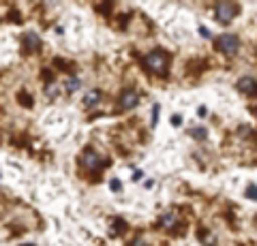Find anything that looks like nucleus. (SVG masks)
I'll return each instance as SVG.
<instances>
[{
	"label": "nucleus",
	"instance_id": "20",
	"mask_svg": "<svg viewBox=\"0 0 257 246\" xmlns=\"http://www.w3.org/2000/svg\"><path fill=\"white\" fill-rule=\"evenodd\" d=\"M197 114H199V116H202V118H204V116L208 114V109H206V107H199V109H197Z\"/></svg>",
	"mask_w": 257,
	"mask_h": 246
},
{
	"label": "nucleus",
	"instance_id": "17",
	"mask_svg": "<svg viewBox=\"0 0 257 246\" xmlns=\"http://www.w3.org/2000/svg\"><path fill=\"white\" fill-rule=\"evenodd\" d=\"M199 35L206 37V39H210V30H208L206 26H199Z\"/></svg>",
	"mask_w": 257,
	"mask_h": 246
},
{
	"label": "nucleus",
	"instance_id": "10",
	"mask_svg": "<svg viewBox=\"0 0 257 246\" xmlns=\"http://www.w3.org/2000/svg\"><path fill=\"white\" fill-rule=\"evenodd\" d=\"M79 86H82V82H79V77H75V75H71L67 82H64V90H67L69 94H73L75 90H79Z\"/></svg>",
	"mask_w": 257,
	"mask_h": 246
},
{
	"label": "nucleus",
	"instance_id": "1",
	"mask_svg": "<svg viewBox=\"0 0 257 246\" xmlns=\"http://www.w3.org/2000/svg\"><path fill=\"white\" fill-rule=\"evenodd\" d=\"M167 62H170V56H167L163 50H155L144 56V67H146L150 73H157V75H165Z\"/></svg>",
	"mask_w": 257,
	"mask_h": 246
},
{
	"label": "nucleus",
	"instance_id": "19",
	"mask_svg": "<svg viewBox=\"0 0 257 246\" xmlns=\"http://www.w3.org/2000/svg\"><path fill=\"white\" fill-rule=\"evenodd\" d=\"M142 178H144V173H142V171H135V173H133V180H135V182L142 180Z\"/></svg>",
	"mask_w": 257,
	"mask_h": 246
},
{
	"label": "nucleus",
	"instance_id": "12",
	"mask_svg": "<svg viewBox=\"0 0 257 246\" xmlns=\"http://www.w3.org/2000/svg\"><path fill=\"white\" fill-rule=\"evenodd\" d=\"M246 197H248V199H257V186H248L246 188Z\"/></svg>",
	"mask_w": 257,
	"mask_h": 246
},
{
	"label": "nucleus",
	"instance_id": "3",
	"mask_svg": "<svg viewBox=\"0 0 257 246\" xmlns=\"http://www.w3.org/2000/svg\"><path fill=\"white\" fill-rule=\"evenodd\" d=\"M214 45L221 54H225V56H234V54L240 50V39L236 35H221V37H216Z\"/></svg>",
	"mask_w": 257,
	"mask_h": 246
},
{
	"label": "nucleus",
	"instance_id": "13",
	"mask_svg": "<svg viewBox=\"0 0 257 246\" xmlns=\"http://www.w3.org/2000/svg\"><path fill=\"white\" fill-rule=\"evenodd\" d=\"M109 186H111V190H114V193H118V190L122 188V182H120V180H111Z\"/></svg>",
	"mask_w": 257,
	"mask_h": 246
},
{
	"label": "nucleus",
	"instance_id": "4",
	"mask_svg": "<svg viewBox=\"0 0 257 246\" xmlns=\"http://www.w3.org/2000/svg\"><path fill=\"white\" fill-rule=\"evenodd\" d=\"M138 105H140V92H135L133 88L122 90V94H120V99H118V107L122 109V112H128V109H133Z\"/></svg>",
	"mask_w": 257,
	"mask_h": 246
},
{
	"label": "nucleus",
	"instance_id": "11",
	"mask_svg": "<svg viewBox=\"0 0 257 246\" xmlns=\"http://www.w3.org/2000/svg\"><path fill=\"white\" fill-rule=\"evenodd\" d=\"M189 135L193 139H197V141H206L208 131L204 129V126H195V129H189Z\"/></svg>",
	"mask_w": 257,
	"mask_h": 246
},
{
	"label": "nucleus",
	"instance_id": "9",
	"mask_svg": "<svg viewBox=\"0 0 257 246\" xmlns=\"http://www.w3.org/2000/svg\"><path fill=\"white\" fill-rule=\"evenodd\" d=\"M176 220H178V218H176V212H165L163 214V216H161V220H159V225L161 227H163V229H172L174 225H176Z\"/></svg>",
	"mask_w": 257,
	"mask_h": 246
},
{
	"label": "nucleus",
	"instance_id": "15",
	"mask_svg": "<svg viewBox=\"0 0 257 246\" xmlns=\"http://www.w3.org/2000/svg\"><path fill=\"white\" fill-rule=\"evenodd\" d=\"M56 94H58V86H50V88H47V97L54 99Z\"/></svg>",
	"mask_w": 257,
	"mask_h": 246
},
{
	"label": "nucleus",
	"instance_id": "6",
	"mask_svg": "<svg viewBox=\"0 0 257 246\" xmlns=\"http://www.w3.org/2000/svg\"><path fill=\"white\" fill-rule=\"evenodd\" d=\"M236 88L242 94H246V97H255L257 94V79H253L251 75H244L236 82Z\"/></svg>",
	"mask_w": 257,
	"mask_h": 246
},
{
	"label": "nucleus",
	"instance_id": "22",
	"mask_svg": "<svg viewBox=\"0 0 257 246\" xmlns=\"http://www.w3.org/2000/svg\"><path fill=\"white\" fill-rule=\"evenodd\" d=\"M255 225H257V220H255Z\"/></svg>",
	"mask_w": 257,
	"mask_h": 246
},
{
	"label": "nucleus",
	"instance_id": "5",
	"mask_svg": "<svg viewBox=\"0 0 257 246\" xmlns=\"http://www.w3.org/2000/svg\"><path fill=\"white\" fill-rule=\"evenodd\" d=\"M82 165L88 169V171H99L103 167V158L94 152L92 148H88L86 152L82 154Z\"/></svg>",
	"mask_w": 257,
	"mask_h": 246
},
{
	"label": "nucleus",
	"instance_id": "16",
	"mask_svg": "<svg viewBox=\"0 0 257 246\" xmlns=\"http://www.w3.org/2000/svg\"><path fill=\"white\" fill-rule=\"evenodd\" d=\"M180 122H182V116H180V114H174V116H172V124H174V126H180Z\"/></svg>",
	"mask_w": 257,
	"mask_h": 246
},
{
	"label": "nucleus",
	"instance_id": "21",
	"mask_svg": "<svg viewBox=\"0 0 257 246\" xmlns=\"http://www.w3.org/2000/svg\"><path fill=\"white\" fill-rule=\"evenodd\" d=\"M253 112H255V114H257V105H255V107H253Z\"/></svg>",
	"mask_w": 257,
	"mask_h": 246
},
{
	"label": "nucleus",
	"instance_id": "2",
	"mask_svg": "<svg viewBox=\"0 0 257 246\" xmlns=\"http://www.w3.org/2000/svg\"><path fill=\"white\" fill-rule=\"evenodd\" d=\"M240 13V7L236 3H219L214 7V18L219 24H229Z\"/></svg>",
	"mask_w": 257,
	"mask_h": 246
},
{
	"label": "nucleus",
	"instance_id": "18",
	"mask_svg": "<svg viewBox=\"0 0 257 246\" xmlns=\"http://www.w3.org/2000/svg\"><path fill=\"white\" fill-rule=\"evenodd\" d=\"M131 246H148V244H146V242H144V240H142V237H138V240H133V242H131Z\"/></svg>",
	"mask_w": 257,
	"mask_h": 246
},
{
	"label": "nucleus",
	"instance_id": "8",
	"mask_svg": "<svg viewBox=\"0 0 257 246\" xmlns=\"http://www.w3.org/2000/svg\"><path fill=\"white\" fill-rule=\"evenodd\" d=\"M99 101H101V90L92 88V90H88V92H86L84 105H86V107H94V105H99Z\"/></svg>",
	"mask_w": 257,
	"mask_h": 246
},
{
	"label": "nucleus",
	"instance_id": "7",
	"mask_svg": "<svg viewBox=\"0 0 257 246\" xmlns=\"http://www.w3.org/2000/svg\"><path fill=\"white\" fill-rule=\"evenodd\" d=\"M24 47H26V52H37L39 47H41V39H39V35L37 33L24 35Z\"/></svg>",
	"mask_w": 257,
	"mask_h": 246
},
{
	"label": "nucleus",
	"instance_id": "14",
	"mask_svg": "<svg viewBox=\"0 0 257 246\" xmlns=\"http://www.w3.org/2000/svg\"><path fill=\"white\" fill-rule=\"evenodd\" d=\"M159 105H155V107H152V124H157L159 122Z\"/></svg>",
	"mask_w": 257,
	"mask_h": 246
}]
</instances>
